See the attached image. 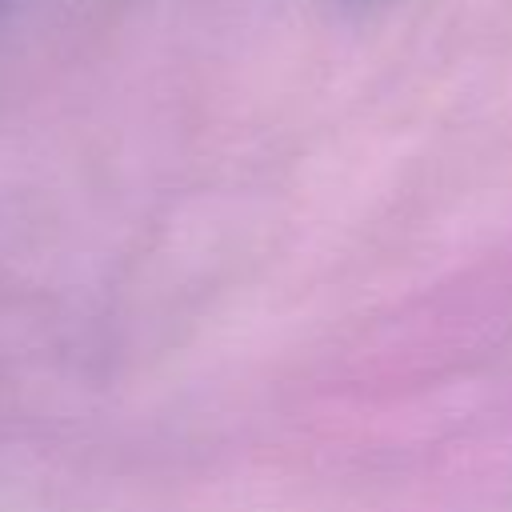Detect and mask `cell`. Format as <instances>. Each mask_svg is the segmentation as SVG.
Here are the masks:
<instances>
[{
    "instance_id": "obj_1",
    "label": "cell",
    "mask_w": 512,
    "mask_h": 512,
    "mask_svg": "<svg viewBox=\"0 0 512 512\" xmlns=\"http://www.w3.org/2000/svg\"><path fill=\"white\" fill-rule=\"evenodd\" d=\"M344 8H384V4H392V0H340Z\"/></svg>"
},
{
    "instance_id": "obj_2",
    "label": "cell",
    "mask_w": 512,
    "mask_h": 512,
    "mask_svg": "<svg viewBox=\"0 0 512 512\" xmlns=\"http://www.w3.org/2000/svg\"><path fill=\"white\" fill-rule=\"evenodd\" d=\"M12 8V0H0V20H4V12Z\"/></svg>"
}]
</instances>
